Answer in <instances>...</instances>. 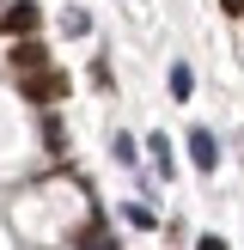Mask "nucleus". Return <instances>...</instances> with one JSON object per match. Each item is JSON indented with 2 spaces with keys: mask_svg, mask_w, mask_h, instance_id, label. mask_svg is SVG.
<instances>
[{
  "mask_svg": "<svg viewBox=\"0 0 244 250\" xmlns=\"http://www.w3.org/2000/svg\"><path fill=\"white\" fill-rule=\"evenodd\" d=\"M134 159H141V146H134L128 134H116V165H134Z\"/></svg>",
  "mask_w": 244,
  "mask_h": 250,
  "instance_id": "nucleus-9",
  "label": "nucleus"
},
{
  "mask_svg": "<svg viewBox=\"0 0 244 250\" xmlns=\"http://www.w3.org/2000/svg\"><path fill=\"white\" fill-rule=\"evenodd\" d=\"M80 250H116V238H110L104 226H92V232H85V238H80Z\"/></svg>",
  "mask_w": 244,
  "mask_h": 250,
  "instance_id": "nucleus-8",
  "label": "nucleus"
},
{
  "mask_svg": "<svg viewBox=\"0 0 244 250\" xmlns=\"http://www.w3.org/2000/svg\"><path fill=\"white\" fill-rule=\"evenodd\" d=\"M220 6H226V12H244V0H220Z\"/></svg>",
  "mask_w": 244,
  "mask_h": 250,
  "instance_id": "nucleus-11",
  "label": "nucleus"
},
{
  "mask_svg": "<svg viewBox=\"0 0 244 250\" xmlns=\"http://www.w3.org/2000/svg\"><path fill=\"white\" fill-rule=\"evenodd\" d=\"M146 153H153L159 177H171V141H165V134H153V141H146Z\"/></svg>",
  "mask_w": 244,
  "mask_h": 250,
  "instance_id": "nucleus-5",
  "label": "nucleus"
},
{
  "mask_svg": "<svg viewBox=\"0 0 244 250\" xmlns=\"http://www.w3.org/2000/svg\"><path fill=\"white\" fill-rule=\"evenodd\" d=\"M195 250H232L226 238H214V232H207V238H195Z\"/></svg>",
  "mask_w": 244,
  "mask_h": 250,
  "instance_id": "nucleus-10",
  "label": "nucleus"
},
{
  "mask_svg": "<svg viewBox=\"0 0 244 250\" xmlns=\"http://www.w3.org/2000/svg\"><path fill=\"white\" fill-rule=\"evenodd\" d=\"M189 159H195V171H214V165H220V141H214L207 128H195V134H189Z\"/></svg>",
  "mask_w": 244,
  "mask_h": 250,
  "instance_id": "nucleus-4",
  "label": "nucleus"
},
{
  "mask_svg": "<svg viewBox=\"0 0 244 250\" xmlns=\"http://www.w3.org/2000/svg\"><path fill=\"white\" fill-rule=\"evenodd\" d=\"M24 98H31V104H55V98H67V73H31V80H24Z\"/></svg>",
  "mask_w": 244,
  "mask_h": 250,
  "instance_id": "nucleus-2",
  "label": "nucleus"
},
{
  "mask_svg": "<svg viewBox=\"0 0 244 250\" xmlns=\"http://www.w3.org/2000/svg\"><path fill=\"white\" fill-rule=\"evenodd\" d=\"M0 31H6L12 43H19V37H31V31H37V0H12V6L0 12Z\"/></svg>",
  "mask_w": 244,
  "mask_h": 250,
  "instance_id": "nucleus-3",
  "label": "nucleus"
},
{
  "mask_svg": "<svg viewBox=\"0 0 244 250\" xmlns=\"http://www.w3.org/2000/svg\"><path fill=\"white\" fill-rule=\"evenodd\" d=\"M6 61H12V73H19V80H31V73H49V49L37 43V37H19V43L6 49Z\"/></svg>",
  "mask_w": 244,
  "mask_h": 250,
  "instance_id": "nucleus-1",
  "label": "nucleus"
},
{
  "mask_svg": "<svg viewBox=\"0 0 244 250\" xmlns=\"http://www.w3.org/2000/svg\"><path fill=\"white\" fill-rule=\"evenodd\" d=\"M61 31H67V37H85V31H92V19L73 6V12H61Z\"/></svg>",
  "mask_w": 244,
  "mask_h": 250,
  "instance_id": "nucleus-7",
  "label": "nucleus"
},
{
  "mask_svg": "<svg viewBox=\"0 0 244 250\" xmlns=\"http://www.w3.org/2000/svg\"><path fill=\"white\" fill-rule=\"evenodd\" d=\"M195 92V73L189 67H183V61H177V67H171V98H177V104H183V98H189Z\"/></svg>",
  "mask_w": 244,
  "mask_h": 250,
  "instance_id": "nucleus-6",
  "label": "nucleus"
}]
</instances>
